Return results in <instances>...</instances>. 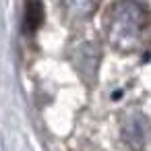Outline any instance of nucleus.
<instances>
[{
    "instance_id": "nucleus-2",
    "label": "nucleus",
    "mask_w": 151,
    "mask_h": 151,
    "mask_svg": "<svg viewBox=\"0 0 151 151\" xmlns=\"http://www.w3.org/2000/svg\"><path fill=\"white\" fill-rule=\"evenodd\" d=\"M124 137L128 143L134 145V137H139V143L143 145L145 137H147V126L141 118H130V128H124Z\"/></svg>"
},
{
    "instance_id": "nucleus-1",
    "label": "nucleus",
    "mask_w": 151,
    "mask_h": 151,
    "mask_svg": "<svg viewBox=\"0 0 151 151\" xmlns=\"http://www.w3.org/2000/svg\"><path fill=\"white\" fill-rule=\"evenodd\" d=\"M44 23V4L42 2H27L25 4V29L35 31Z\"/></svg>"
}]
</instances>
